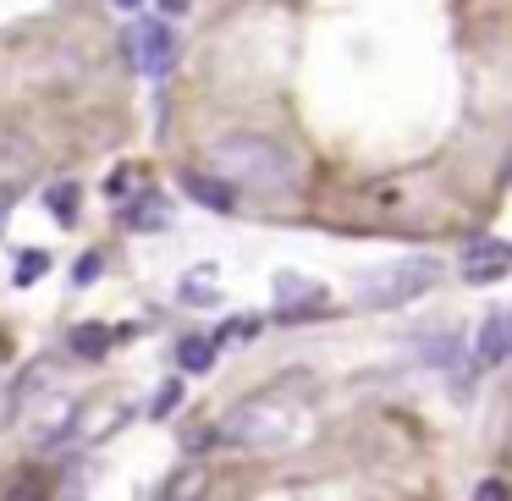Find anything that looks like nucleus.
Instances as JSON below:
<instances>
[{"label":"nucleus","instance_id":"obj_1","mask_svg":"<svg viewBox=\"0 0 512 501\" xmlns=\"http://www.w3.org/2000/svg\"><path fill=\"white\" fill-rule=\"evenodd\" d=\"M435 281H441V259L408 254V259H391V265H380V270H364V276H358V303H364V309H402V303H413L419 292H430Z\"/></svg>","mask_w":512,"mask_h":501},{"label":"nucleus","instance_id":"obj_2","mask_svg":"<svg viewBox=\"0 0 512 501\" xmlns=\"http://www.w3.org/2000/svg\"><path fill=\"white\" fill-rule=\"evenodd\" d=\"M226 441L254 446V452H276V446L298 441V408L281 397H248L226 413Z\"/></svg>","mask_w":512,"mask_h":501},{"label":"nucleus","instance_id":"obj_3","mask_svg":"<svg viewBox=\"0 0 512 501\" xmlns=\"http://www.w3.org/2000/svg\"><path fill=\"white\" fill-rule=\"evenodd\" d=\"M215 160L226 166L232 188H276V182L292 171L276 144H265V138H243V133L221 138V144H215Z\"/></svg>","mask_w":512,"mask_h":501},{"label":"nucleus","instance_id":"obj_4","mask_svg":"<svg viewBox=\"0 0 512 501\" xmlns=\"http://www.w3.org/2000/svg\"><path fill=\"white\" fill-rule=\"evenodd\" d=\"M127 45H133V61H138V72H144V78H166L171 61H177V34H171V28L160 23V17L138 23Z\"/></svg>","mask_w":512,"mask_h":501},{"label":"nucleus","instance_id":"obj_5","mask_svg":"<svg viewBox=\"0 0 512 501\" xmlns=\"http://www.w3.org/2000/svg\"><path fill=\"white\" fill-rule=\"evenodd\" d=\"M512 265V248L501 243V237H468L463 248V281H474V287H490V281H501Z\"/></svg>","mask_w":512,"mask_h":501},{"label":"nucleus","instance_id":"obj_6","mask_svg":"<svg viewBox=\"0 0 512 501\" xmlns=\"http://www.w3.org/2000/svg\"><path fill=\"white\" fill-rule=\"evenodd\" d=\"M182 188H188L193 204H204V210H215V215H232V210H237V188H232V182H221V177L182 171Z\"/></svg>","mask_w":512,"mask_h":501},{"label":"nucleus","instance_id":"obj_7","mask_svg":"<svg viewBox=\"0 0 512 501\" xmlns=\"http://www.w3.org/2000/svg\"><path fill=\"white\" fill-rule=\"evenodd\" d=\"M507 353H512V314H507V309H496V314L485 320V331H479V364L496 369Z\"/></svg>","mask_w":512,"mask_h":501},{"label":"nucleus","instance_id":"obj_8","mask_svg":"<svg viewBox=\"0 0 512 501\" xmlns=\"http://www.w3.org/2000/svg\"><path fill=\"white\" fill-rule=\"evenodd\" d=\"M122 221L133 226V232H155V226L171 221V210H166V199H160V193H138V199L122 210Z\"/></svg>","mask_w":512,"mask_h":501},{"label":"nucleus","instance_id":"obj_9","mask_svg":"<svg viewBox=\"0 0 512 501\" xmlns=\"http://www.w3.org/2000/svg\"><path fill=\"white\" fill-rule=\"evenodd\" d=\"M204 490H210L204 463H188V468H177V474H171V485H166V496H160V501H204Z\"/></svg>","mask_w":512,"mask_h":501},{"label":"nucleus","instance_id":"obj_10","mask_svg":"<svg viewBox=\"0 0 512 501\" xmlns=\"http://www.w3.org/2000/svg\"><path fill=\"white\" fill-rule=\"evenodd\" d=\"M303 303H320V281L309 276H276V309H303Z\"/></svg>","mask_w":512,"mask_h":501},{"label":"nucleus","instance_id":"obj_11","mask_svg":"<svg viewBox=\"0 0 512 501\" xmlns=\"http://www.w3.org/2000/svg\"><path fill=\"white\" fill-rule=\"evenodd\" d=\"M28 430H34V441H56L61 430H72V402H45V408H39V419L28 424Z\"/></svg>","mask_w":512,"mask_h":501},{"label":"nucleus","instance_id":"obj_12","mask_svg":"<svg viewBox=\"0 0 512 501\" xmlns=\"http://www.w3.org/2000/svg\"><path fill=\"white\" fill-rule=\"evenodd\" d=\"M116 342V325H72V353L78 358H100Z\"/></svg>","mask_w":512,"mask_h":501},{"label":"nucleus","instance_id":"obj_13","mask_svg":"<svg viewBox=\"0 0 512 501\" xmlns=\"http://www.w3.org/2000/svg\"><path fill=\"white\" fill-rule=\"evenodd\" d=\"M177 364H182V375H204V369L215 364V342H204V336H182Z\"/></svg>","mask_w":512,"mask_h":501},{"label":"nucleus","instance_id":"obj_14","mask_svg":"<svg viewBox=\"0 0 512 501\" xmlns=\"http://www.w3.org/2000/svg\"><path fill=\"white\" fill-rule=\"evenodd\" d=\"M45 204H50V215H56V221L61 226H72V221H78V182H56V188H50L45 193Z\"/></svg>","mask_w":512,"mask_h":501},{"label":"nucleus","instance_id":"obj_15","mask_svg":"<svg viewBox=\"0 0 512 501\" xmlns=\"http://www.w3.org/2000/svg\"><path fill=\"white\" fill-rule=\"evenodd\" d=\"M210 281H215V270H188V276H182V303H193V309H199V303H215L221 292H215Z\"/></svg>","mask_w":512,"mask_h":501},{"label":"nucleus","instance_id":"obj_16","mask_svg":"<svg viewBox=\"0 0 512 501\" xmlns=\"http://www.w3.org/2000/svg\"><path fill=\"white\" fill-rule=\"evenodd\" d=\"M45 270H50V254H39V248L34 254H17V287H34Z\"/></svg>","mask_w":512,"mask_h":501},{"label":"nucleus","instance_id":"obj_17","mask_svg":"<svg viewBox=\"0 0 512 501\" xmlns=\"http://www.w3.org/2000/svg\"><path fill=\"white\" fill-rule=\"evenodd\" d=\"M259 325H265L259 314H237V320H226V331H221V336H232V342H254Z\"/></svg>","mask_w":512,"mask_h":501},{"label":"nucleus","instance_id":"obj_18","mask_svg":"<svg viewBox=\"0 0 512 501\" xmlns=\"http://www.w3.org/2000/svg\"><path fill=\"white\" fill-rule=\"evenodd\" d=\"M177 402H182V386L171 380V386H160V391H155V402H149V413H155V419H166V413L177 408Z\"/></svg>","mask_w":512,"mask_h":501},{"label":"nucleus","instance_id":"obj_19","mask_svg":"<svg viewBox=\"0 0 512 501\" xmlns=\"http://www.w3.org/2000/svg\"><path fill=\"white\" fill-rule=\"evenodd\" d=\"M94 276H100V254H83V259H78V270H72V281H78V287H89Z\"/></svg>","mask_w":512,"mask_h":501},{"label":"nucleus","instance_id":"obj_20","mask_svg":"<svg viewBox=\"0 0 512 501\" xmlns=\"http://www.w3.org/2000/svg\"><path fill=\"white\" fill-rule=\"evenodd\" d=\"M127 182H133V171H127V166H122V171H111V182H105L111 204H116V199H133V193H127Z\"/></svg>","mask_w":512,"mask_h":501},{"label":"nucleus","instance_id":"obj_21","mask_svg":"<svg viewBox=\"0 0 512 501\" xmlns=\"http://www.w3.org/2000/svg\"><path fill=\"white\" fill-rule=\"evenodd\" d=\"M474 501H507V485H501V479H485V485L474 490Z\"/></svg>","mask_w":512,"mask_h":501},{"label":"nucleus","instance_id":"obj_22","mask_svg":"<svg viewBox=\"0 0 512 501\" xmlns=\"http://www.w3.org/2000/svg\"><path fill=\"white\" fill-rule=\"evenodd\" d=\"M160 12H166V17H177V12H188V0H160Z\"/></svg>","mask_w":512,"mask_h":501},{"label":"nucleus","instance_id":"obj_23","mask_svg":"<svg viewBox=\"0 0 512 501\" xmlns=\"http://www.w3.org/2000/svg\"><path fill=\"white\" fill-rule=\"evenodd\" d=\"M116 6H122V12H138V6H144V0H116Z\"/></svg>","mask_w":512,"mask_h":501},{"label":"nucleus","instance_id":"obj_24","mask_svg":"<svg viewBox=\"0 0 512 501\" xmlns=\"http://www.w3.org/2000/svg\"><path fill=\"white\" fill-rule=\"evenodd\" d=\"M6 204H12V193H6V188H0V210H6Z\"/></svg>","mask_w":512,"mask_h":501}]
</instances>
